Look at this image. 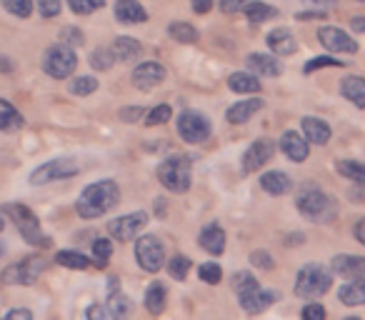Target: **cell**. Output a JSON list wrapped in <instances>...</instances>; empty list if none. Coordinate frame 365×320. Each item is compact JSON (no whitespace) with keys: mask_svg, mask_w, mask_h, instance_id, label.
I'll list each match as a JSON object with an SVG mask.
<instances>
[{"mask_svg":"<svg viewBox=\"0 0 365 320\" xmlns=\"http://www.w3.org/2000/svg\"><path fill=\"white\" fill-rule=\"evenodd\" d=\"M6 215L16 223L26 243L36 245V248H51L53 245V240L41 233V220L28 205H6Z\"/></svg>","mask_w":365,"mask_h":320,"instance_id":"8992f818","label":"cell"},{"mask_svg":"<svg viewBox=\"0 0 365 320\" xmlns=\"http://www.w3.org/2000/svg\"><path fill=\"white\" fill-rule=\"evenodd\" d=\"M273 155H275L273 140H268V138L255 140L243 155V173H255V170H260L268 160H273Z\"/></svg>","mask_w":365,"mask_h":320,"instance_id":"4fadbf2b","label":"cell"},{"mask_svg":"<svg viewBox=\"0 0 365 320\" xmlns=\"http://www.w3.org/2000/svg\"><path fill=\"white\" fill-rule=\"evenodd\" d=\"M363 21H365L363 16H355V18H353V28H355L358 33H363V31H365V23H363Z\"/></svg>","mask_w":365,"mask_h":320,"instance_id":"91938a15","label":"cell"},{"mask_svg":"<svg viewBox=\"0 0 365 320\" xmlns=\"http://www.w3.org/2000/svg\"><path fill=\"white\" fill-rule=\"evenodd\" d=\"M295 205H298V213L303 218H308L310 223H330L338 215V203L318 188H310L305 193H300Z\"/></svg>","mask_w":365,"mask_h":320,"instance_id":"3957f363","label":"cell"},{"mask_svg":"<svg viewBox=\"0 0 365 320\" xmlns=\"http://www.w3.org/2000/svg\"><path fill=\"white\" fill-rule=\"evenodd\" d=\"M263 108V100L260 98H250V100H240L235 103V105L228 108V113H225V118H228L233 125H243V123H248L250 118L255 115V113Z\"/></svg>","mask_w":365,"mask_h":320,"instance_id":"44dd1931","label":"cell"},{"mask_svg":"<svg viewBox=\"0 0 365 320\" xmlns=\"http://www.w3.org/2000/svg\"><path fill=\"white\" fill-rule=\"evenodd\" d=\"M225 230L218 223H210L200 230V248L208 250L210 255H220L225 250Z\"/></svg>","mask_w":365,"mask_h":320,"instance_id":"ffe728a7","label":"cell"},{"mask_svg":"<svg viewBox=\"0 0 365 320\" xmlns=\"http://www.w3.org/2000/svg\"><path fill=\"white\" fill-rule=\"evenodd\" d=\"M118 203H120V188H118L115 180H98L81 193L78 215L86 220L101 218V215L110 213Z\"/></svg>","mask_w":365,"mask_h":320,"instance_id":"6da1fadb","label":"cell"},{"mask_svg":"<svg viewBox=\"0 0 365 320\" xmlns=\"http://www.w3.org/2000/svg\"><path fill=\"white\" fill-rule=\"evenodd\" d=\"M330 285H333L330 270H325V265L320 263H308L305 268H300L298 278H295V295L305 300H313L328 293Z\"/></svg>","mask_w":365,"mask_h":320,"instance_id":"5b68a950","label":"cell"},{"mask_svg":"<svg viewBox=\"0 0 365 320\" xmlns=\"http://www.w3.org/2000/svg\"><path fill=\"white\" fill-rule=\"evenodd\" d=\"M113 63H115V58H113V53L108 48H96L91 53V66L96 71H108V68H113Z\"/></svg>","mask_w":365,"mask_h":320,"instance_id":"f35d334b","label":"cell"},{"mask_svg":"<svg viewBox=\"0 0 365 320\" xmlns=\"http://www.w3.org/2000/svg\"><path fill=\"white\" fill-rule=\"evenodd\" d=\"M190 268H193V263H190V258H185V255H173V258L168 260V273H170L175 280L188 278Z\"/></svg>","mask_w":365,"mask_h":320,"instance_id":"d590c367","label":"cell"},{"mask_svg":"<svg viewBox=\"0 0 365 320\" xmlns=\"http://www.w3.org/2000/svg\"><path fill=\"white\" fill-rule=\"evenodd\" d=\"M228 88L233 93H240V96H248V93H260V81L253 76V73H233V76L228 78Z\"/></svg>","mask_w":365,"mask_h":320,"instance_id":"484cf974","label":"cell"},{"mask_svg":"<svg viewBox=\"0 0 365 320\" xmlns=\"http://www.w3.org/2000/svg\"><path fill=\"white\" fill-rule=\"evenodd\" d=\"M23 123L26 120H23V115L16 110V105L0 98V130H6V133L18 130V128H23Z\"/></svg>","mask_w":365,"mask_h":320,"instance_id":"f546056e","label":"cell"},{"mask_svg":"<svg viewBox=\"0 0 365 320\" xmlns=\"http://www.w3.org/2000/svg\"><path fill=\"white\" fill-rule=\"evenodd\" d=\"M268 48L275 53V56H293L298 51V43H295V36L288 31V28H275V31L268 33Z\"/></svg>","mask_w":365,"mask_h":320,"instance_id":"d6986e66","label":"cell"},{"mask_svg":"<svg viewBox=\"0 0 365 320\" xmlns=\"http://www.w3.org/2000/svg\"><path fill=\"white\" fill-rule=\"evenodd\" d=\"M168 33H170V38H173V41H178V43H195V41H198V31H195L190 23H182V21L170 23Z\"/></svg>","mask_w":365,"mask_h":320,"instance_id":"d6a6232c","label":"cell"},{"mask_svg":"<svg viewBox=\"0 0 365 320\" xmlns=\"http://www.w3.org/2000/svg\"><path fill=\"white\" fill-rule=\"evenodd\" d=\"M300 128H303V138L308 143H313V145H325V143L330 140V135H333V130H330V125L325 120H320V118H303L300 120Z\"/></svg>","mask_w":365,"mask_h":320,"instance_id":"e0dca14e","label":"cell"},{"mask_svg":"<svg viewBox=\"0 0 365 320\" xmlns=\"http://www.w3.org/2000/svg\"><path fill=\"white\" fill-rule=\"evenodd\" d=\"M76 66H78L76 51L68 48V46H63V43L48 48L46 56H43V71H46L51 78H58V81L71 78L73 73H76Z\"/></svg>","mask_w":365,"mask_h":320,"instance_id":"52a82bcc","label":"cell"},{"mask_svg":"<svg viewBox=\"0 0 365 320\" xmlns=\"http://www.w3.org/2000/svg\"><path fill=\"white\" fill-rule=\"evenodd\" d=\"M193 3V11L198 13V16H205V13L213 8V0H190Z\"/></svg>","mask_w":365,"mask_h":320,"instance_id":"816d5d0a","label":"cell"},{"mask_svg":"<svg viewBox=\"0 0 365 320\" xmlns=\"http://www.w3.org/2000/svg\"><path fill=\"white\" fill-rule=\"evenodd\" d=\"M143 115H145L143 108H123L120 110V118L125 123H138V120H143Z\"/></svg>","mask_w":365,"mask_h":320,"instance_id":"681fc988","label":"cell"},{"mask_svg":"<svg viewBox=\"0 0 365 320\" xmlns=\"http://www.w3.org/2000/svg\"><path fill=\"white\" fill-rule=\"evenodd\" d=\"M303 318L305 320H325V308L318 303H310L303 308Z\"/></svg>","mask_w":365,"mask_h":320,"instance_id":"c3c4849f","label":"cell"},{"mask_svg":"<svg viewBox=\"0 0 365 320\" xmlns=\"http://www.w3.org/2000/svg\"><path fill=\"white\" fill-rule=\"evenodd\" d=\"M170 115H173V110H170V105H155L153 108L148 115H143V120H145V125H160V123H165V120H170Z\"/></svg>","mask_w":365,"mask_h":320,"instance_id":"60d3db41","label":"cell"},{"mask_svg":"<svg viewBox=\"0 0 365 320\" xmlns=\"http://www.w3.org/2000/svg\"><path fill=\"white\" fill-rule=\"evenodd\" d=\"M218 3L223 13H238V11H243V6L248 0H218Z\"/></svg>","mask_w":365,"mask_h":320,"instance_id":"f907efd6","label":"cell"},{"mask_svg":"<svg viewBox=\"0 0 365 320\" xmlns=\"http://www.w3.org/2000/svg\"><path fill=\"white\" fill-rule=\"evenodd\" d=\"M243 13H245V18H248L250 23H263V21H268V18L278 16V11H275L273 6H265V3H258V0H250V3H245Z\"/></svg>","mask_w":365,"mask_h":320,"instance_id":"1f68e13d","label":"cell"},{"mask_svg":"<svg viewBox=\"0 0 365 320\" xmlns=\"http://www.w3.org/2000/svg\"><path fill=\"white\" fill-rule=\"evenodd\" d=\"M165 81V68L160 66V63H140V66L133 71V86L138 88V91H153L155 86H160V83Z\"/></svg>","mask_w":365,"mask_h":320,"instance_id":"9a60e30c","label":"cell"},{"mask_svg":"<svg viewBox=\"0 0 365 320\" xmlns=\"http://www.w3.org/2000/svg\"><path fill=\"white\" fill-rule=\"evenodd\" d=\"M3 8L16 18H28L33 13V0H3Z\"/></svg>","mask_w":365,"mask_h":320,"instance_id":"ab89813d","label":"cell"},{"mask_svg":"<svg viewBox=\"0 0 365 320\" xmlns=\"http://www.w3.org/2000/svg\"><path fill=\"white\" fill-rule=\"evenodd\" d=\"M280 150H283L285 155L293 160V163H303L305 158H308V153H310V143L305 140L300 133L285 130L283 138H280Z\"/></svg>","mask_w":365,"mask_h":320,"instance_id":"2e32d148","label":"cell"},{"mask_svg":"<svg viewBox=\"0 0 365 320\" xmlns=\"http://www.w3.org/2000/svg\"><path fill=\"white\" fill-rule=\"evenodd\" d=\"M115 18L120 23H130V26H135V23L148 21V13L138 0H118L115 3Z\"/></svg>","mask_w":365,"mask_h":320,"instance_id":"7402d4cb","label":"cell"},{"mask_svg":"<svg viewBox=\"0 0 365 320\" xmlns=\"http://www.w3.org/2000/svg\"><path fill=\"white\" fill-rule=\"evenodd\" d=\"M8 318H33V313L31 310H11V313H8Z\"/></svg>","mask_w":365,"mask_h":320,"instance_id":"9f6ffc18","label":"cell"},{"mask_svg":"<svg viewBox=\"0 0 365 320\" xmlns=\"http://www.w3.org/2000/svg\"><path fill=\"white\" fill-rule=\"evenodd\" d=\"M93 255H96L98 265H106L108 260H110V255H113V243H110V240H106V238H98L96 243H93Z\"/></svg>","mask_w":365,"mask_h":320,"instance_id":"7bdbcfd3","label":"cell"},{"mask_svg":"<svg viewBox=\"0 0 365 320\" xmlns=\"http://www.w3.org/2000/svg\"><path fill=\"white\" fill-rule=\"evenodd\" d=\"M305 3H310V6H335V3H338V0H305Z\"/></svg>","mask_w":365,"mask_h":320,"instance_id":"94428289","label":"cell"},{"mask_svg":"<svg viewBox=\"0 0 365 320\" xmlns=\"http://www.w3.org/2000/svg\"><path fill=\"white\" fill-rule=\"evenodd\" d=\"M298 21H325V13L323 11H315V13H298Z\"/></svg>","mask_w":365,"mask_h":320,"instance_id":"f5cc1de1","label":"cell"},{"mask_svg":"<svg viewBox=\"0 0 365 320\" xmlns=\"http://www.w3.org/2000/svg\"><path fill=\"white\" fill-rule=\"evenodd\" d=\"M330 268H333V273L345 275V278H363L365 258L363 255H335Z\"/></svg>","mask_w":365,"mask_h":320,"instance_id":"ac0fdd59","label":"cell"},{"mask_svg":"<svg viewBox=\"0 0 365 320\" xmlns=\"http://www.w3.org/2000/svg\"><path fill=\"white\" fill-rule=\"evenodd\" d=\"M340 93H343L348 100L355 103V108H365V83L360 76H350L340 83Z\"/></svg>","mask_w":365,"mask_h":320,"instance_id":"4316f807","label":"cell"},{"mask_svg":"<svg viewBox=\"0 0 365 320\" xmlns=\"http://www.w3.org/2000/svg\"><path fill=\"white\" fill-rule=\"evenodd\" d=\"M63 3L61 0H38V11H41L43 18H56L61 13Z\"/></svg>","mask_w":365,"mask_h":320,"instance_id":"bcb514c9","label":"cell"},{"mask_svg":"<svg viewBox=\"0 0 365 320\" xmlns=\"http://www.w3.org/2000/svg\"><path fill=\"white\" fill-rule=\"evenodd\" d=\"M135 258L143 270L148 273H158L165 265V248L155 235H138L135 243Z\"/></svg>","mask_w":365,"mask_h":320,"instance_id":"ba28073f","label":"cell"},{"mask_svg":"<svg viewBox=\"0 0 365 320\" xmlns=\"http://www.w3.org/2000/svg\"><path fill=\"white\" fill-rule=\"evenodd\" d=\"M98 91V81L91 76H81L76 81H71V93L73 96H91V93Z\"/></svg>","mask_w":365,"mask_h":320,"instance_id":"74e56055","label":"cell"},{"mask_svg":"<svg viewBox=\"0 0 365 320\" xmlns=\"http://www.w3.org/2000/svg\"><path fill=\"white\" fill-rule=\"evenodd\" d=\"M110 53H113V58H115V61L130 63V61H138V58H140L143 46L135 41V38L120 36V38H115V43H113V51Z\"/></svg>","mask_w":365,"mask_h":320,"instance_id":"603a6c76","label":"cell"},{"mask_svg":"<svg viewBox=\"0 0 365 320\" xmlns=\"http://www.w3.org/2000/svg\"><path fill=\"white\" fill-rule=\"evenodd\" d=\"M248 68L258 76L265 78H278L280 76V63L275 58L265 56V53H250L248 56Z\"/></svg>","mask_w":365,"mask_h":320,"instance_id":"d4e9b609","label":"cell"},{"mask_svg":"<svg viewBox=\"0 0 365 320\" xmlns=\"http://www.w3.org/2000/svg\"><path fill=\"white\" fill-rule=\"evenodd\" d=\"M250 263H253L255 268H265V270H270L275 265L273 255L265 253V250H253V253H250Z\"/></svg>","mask_w":365,"mask_h":320,"instance_id":"7dc6e473","label":"cell"},{"mask_svg":"<svg viewBox=\"0 0 365 320\" xmlns=\"http://www.w3.org/2000/svg\"><path fill=\"white\" fill-rule=\"evenodd\" d=\"M130 310H133L130 298L115 288V278H113V293L108 295V313L113 318H125V315H130Z\"/></svg>","mask_w":365,"mask_h":320,"instance_id":"83f0119b","label":"cell"},{"mask_svg":"<svg viewBox=\"0 0 365 320\" xmlns=\"http://www.w3.org/2000/svg\"><path fill=\"white\" fill-rule=\"evenodd\" d=\"M343 66H345V61H335V58H330V56H318L305 63L303 73H313V71H318V68H343Z\"/></svg>","mask_w":365,"mask_h":320,"instance_id":"b9f144b4","label":"cell"},{"mask_svg":"<svg viewBox=\"0 0 365 320\" xmlns=\"http://www.w3.org/2000/svg\"><path fill=\"white\" fill-rule=\"evenodd\" d=\"M3 255H6V245L0 243V258H3Z\"/></svg>","mask_w":365,"mask_h":320,"instance_id":"6125c7cd","label":"cell"},{"mask_svg":"<svg viewBox=\"0 0 365 320\" xmlns=\"http://www.w3.org/2000/svg\"><path fill=\"white\" fill-rule=\"evenodd\" d=\"M200 280H205L208 285H218L223 280V270H220L218 263H205L200 268Z\"/></svg>","mask_w":365,"mask_h":320,"instance_id":"ee69618b","label":"cell"},{"mask_svg":"<svg viewBox=\"0 0 365 320\" xmlns=\"http://www.w3.org/2000/svg\"><path fill=\"white\" fill-rule=\"evenodd\" d=\"M86 315H88V318H106L108 310H106V308H101V305H93V308L88 310Z\"/></svg>","mask_w":365,"mask_h":320,"instance_id":"db71d44e","label":"cell"},{"mask_svg":"<svg viewBox=\"0 0 365 320\" xmlns=\"http://www.w3.org/2000/svg\"><path fill=\"white\" fill-rule=\"evenodd\" d=\"M303 235H300V233H293V235H288V238H285V243H288V245H300V243H303Z\"/></svg>","mask_w":365,"mask_h":320,"instance_id":"6f0895ef","label":"cell"},{"mask_svg":"<svg viewBox=\"0 0 365 320\" xmlns=\"http://www.w3.org/2000/svg\"><path fill=\"white\" fill-rule=\"evenodd\" d=\"M338 173L340 175H345L348 180H355L358 185H363V180H365V168L358 163V160H338Z\"/></svg>","mask_w":365,"mask_h":320,"instance_id":"e575fe53","label":"cell"},{"mask_svg":"<svg viewBox=\"0 0 365 320\" xmlns=\"http://www.w3.org/2000/svg\"><path fill=\"white\" fill-rule=\"evenodd\" d=\"M78 173V165L76 160L71 158H56V160H48L46 165L36 168L31 173V183L33 185H43V183H53V180H63V178H71V175Z\"/></svg>","mask_w":365,"mask_h":320,"instance_id":"7c38bea8","label":"cell"},{"mask_svg":"<svg viewBox=\"0 0 365 320\" xmlns=\"http://www.w3.org/2000/svg\"><path fill=\"white\" fill-rule=\"evenodd\" d=\"M3 228H6V220H3V218H0V230H3Z\"/></svg>","mask_w":365,"mask_h":320,"instance_id":"be15d7a7","label":"cell"},{"mask_svg":"<svg viewBox=\"0 0 365 320\" xmlns=\"http://www.w3.org/2000/svg\"><path fill=\"white\" fill-rule=\"evenodd\" d=\"M210 120L198 110H182L178 118V133L185 143H205L210 138Z\"/></svg>","mask_w":365,"mask_h":320,"instance_id":"9c48e42d","label":"cell"},{"mask_svg":"<svg viewBox=\"0 0 365 320\" xmlns=\"http://www.w3.org/2000/svg\"><path fill=\"white\" fill-rule=\"evenodd\" d=\"M56 260H58V265L73 268V270H86L88 265H91V260L83 253H76V250H61V253L56 255Z\"/></svg>","mask_w":365,"mask_h":320,"instance_id":"836d02e7","label":"cell"},{"mask_svg":"<svg viewBox=\"0 0 365 320\" xmlns=\"http://www.w3.org/2000/svg\"><path fill=\"white\" fill-rule=\"evenodd\" d=\"M148 213H143V210H138V213H128V215H120V218L110 220L108 223V235H110L113 240H133L138 238V235L145 230L148 225Z\"/></svg>","mask_w":365,"mask_h":320,"instance_id":"8fae6325","label":"cell"},{"mask_svg":"<svg viewBox=\"0 0 365 320\" xmlns=\"http://www.w3.org/2000/svg\"><path fill=\"white\" fill-rule=\"evenodd\" d=\"M355 240L365 243V220H358V225H355Z\"/></svg>","mask_w":365,"mask_h":320,"instance_id":"11a10c76","label":"cell"},{"mask_svg":"<svg viewBox=\"0 0 365 320\" xmlns=\"http://www.w3.org/2000/svg\"><path fill=\"white\" fill-rule=\"evenodd\" d=\"M358 3H363V0H358Z\"/></svg>","mask_w":365,"mask_h":320,"instance_id":"e7e4bbea","label":"cell"},{"mask_svg":"<svg viewBox=\"0 0 365 320\" xmlns=\"http://www.w3.org/2000/svg\"><path fill=\"white\" fill-rule=\"evenodd\" d=\"M13 71V63L8 61V58L0 56V73H11Z\"/></svg>","mask_w":365,"mask_h":320,"instance_id":"680465c9","label":"cell"},{"mask_svg":"<svg viewBox=\"0 0 365 320\" xmlns=\"http://www.w3.org/2000/svg\"><path fill=\"white\" fill-rule=\"evenodd\" d=\"M46 270V260L38 258V255H31L26 260H18V263L8 265L6 273H3V283L11 285H31L41 278V273Z\"/></svg>","mask_w":365,"mask_h":320,"instance_id":"30bf717a","label":"cell"},{"mask_svg":"<svg viewBox=\"0 0 365 320\" xmlns=\"http://www.w3.org/2000/svg\"><path fill=\"white\" fill-rule=\"evenodd\" d=\"M233 288L240 298V308L250 315L263 313L265 308H270L275 300V293H268L258 285L253 273H235L233 275Z\"/></svg>","mask_w":365,"mask_h":320,"instance_id":"7a4b0ae2","label":"cell"},{"mask_svg":"<svg viewBox=\"0 0 365 320\" xmlns=\"http://www.w3.org/2000/svg\"><path fill=\"white\" fill-rule=\"evenodd\" d=\"M260 188L270 195H285L293 188V180H290V175L280 173V170H270V173H265L260 178Z\"/></svg>","mask_w":365,"mask_h":320,"instance_id":"cb8c5ba5","label":"cell"},{"mask_svg":"<svg viewBox=\"0 0 365 320\" xmlns=\"http://www.w3.org/2000/svg\"><path fill=\"white\" fill-rule=\"evenodd\" d=\"M165 288H163V283H153L150 288L145 290V308H148V313H153V315H160L163 310H165Z\"/></svg>","mask_w":365,"mask_h":320,"instance_id":"4dcf8cb0","label":"cell"},{"mask_svg":"<svg viewBox=\"0 0 365 320\" xmlns=\"http://www.w3.org/2000/svg\"><path fill=\"white\" fill-rule=\"evenodd\" d=\"M61 38H63V46L73 48V46H83V41H86V36H83V31H78V28L68 26L61 31Z\"/></svg>","mask_w":365,"mask_h":320,"instance_id":"f6af8a7d","label":"cell"},{"mask_svg":"<svg viewBox=\"0 0 365 320\" xmlns=\"http://www.w3.org/2000/svg\"><path fill=\"white\" fill-rule=\"evenodd\" d=\"M340 303L345 305H363L365 303V285H363V278H353L350 283H345L338 293Z\"/></svg>","mask_w":365,"mask_h":320,"instance_id":"f1b7e54d","label":"cell"},{"mask_svg":"<svg viewBox=\"0 0 365 320\" xmlns=\"http://www.w3.org/2000/svg\"><path fill=\"white\" fill-rule=\"evenodd\" d=\"M68 6H71L73 13L78 16H91V13L101 11L106 6V0H68Z\"/></svg>","mask_w":365,"mask_h":320,"instance_id":"8d00e7d4","label":"cell"},{"mask_svg":"<svg viewBox=\"0 0 365 320\" xmlns=\"http://www.w3.org/2000/svg\"><path fill=\"white\" fill-rule=\"evenodd\" d=\"M318 41H320V46H323L325 51L350 53V56H353V53H358V43H355L345 31H340V28H330V26L320 28Z\"/></svg>","mask_w":365,"mask_h":320,"instance_id":"5bb4252c","label":"cell"},{"mask_svg":"<svg viewBox=\"0 0 365 320\" xmlns=\"http://www.w3.org/2000/svg\"><path fill=\"white\" fill-rule=\"evenodd\" d=\"M158 180L168 190H173V193H185L190 188V180H193V163H190V158L185 155L165 158L158 165Z\"/></svg>","mask_w":365,"mask_h":320,"instance_id":"277c9868","label":"cell"}]
</instances>
